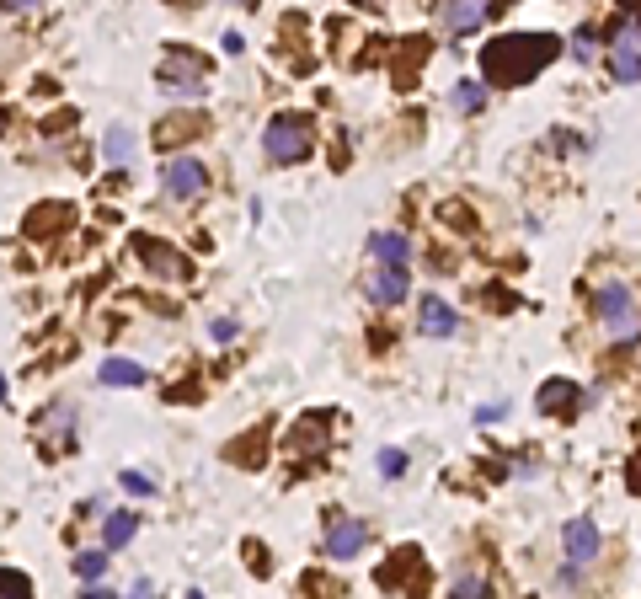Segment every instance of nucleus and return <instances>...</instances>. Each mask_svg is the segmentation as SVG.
Masks as SVG:
<instances>
[{
  "label": "nucleus",
  "instance_id": "e433bc0d",
  "mask_svg": "<svg viewBox=\"0 0 641 599\" xmlns=\"http://www.w3.org/2000/svg\"><path fill=\"white\" fill-rule=\"evenodd\" d=\"M241 6H252V0H241Z\"/></svg>",
  "mask_w": 641,
  "mask_h": 599
},
{
  "label": "nucleus",
  "instance_id": "f3484780",
  "mask_svg": "<svg viewBox=\"0 0 641 599\" xmlns=\"http://www.w3.org/2000/svg\"><path fill=\"white\" fill-rule=\"evenodd\" d=\"M70 225V204H38V214L27 220V236H54Z\"/></svg>",
  "mask_w": 641,
  "mask_h": 599
},
{
  "label": "nucleus",
  "instance_id": "20e7f679",
  "mask_svg": "<svg viewBox=\"0 0 641 599\" xmlns=\"http://www.w3.org/2000/svg\"><path fill=\"white\" fill-rule=\"evenodd\" d=\"M203 75H209L203 54H187V49L161 54V91H171V97H203Z\"/></svg>",
  "mask_w": 641,
  "mask_h": 599
},
{
  "label": "nucleus",
  "instance_id": "b1692460",
  "mask_svg": "<svg viewBox=\"0 0 641 599\" xmlns=\"http://www.w3.org/2000/svg\"><path fill=\"white\" fill-rule=\"evenodd\" d=\"M33 589V578L17 573V567H0V594H27Z\"/></svg>",
  "mask_w": 641,
  "mask_h": 599
},
{
  "label": "nucleus",
  "instance_id": "c9c22d12",
  "mask_svg": "<svg viewBox=\"0 0 641 599\" xmlns=\"http://www.w3.org/2000/svg\"><path fill=\"white\" fill-rule=\"evenodd\" d=\"M620 6H631V11H636V6H641V0H620Z\"/></svg>",
  "mask_w": 641,
  "mask_h": 599
},
{
  "label": "nucleus",
  "instance_id": "72a5a7b5",
  "mask_svg": "<svg viewBox=\"0 0 641 599\" xmlns=\"http://www.w3.org/2000/svg\"><path fill=\"white\" fill-rule=\"evenodd\" d=\"M631 493H641V455L631 460Z\"/></svg>",
  "mask_w": 641,
  "mask_h": 599
},
{
  "label": "nucleus",
  "instance_id": "6e6552de",
  "mask_svg": "<svg viewBox=\"0 0 641 599\" xmlns=\"http://www.w3.org/2000/svg\"><path fill=\"white\" fill-rule=\"evenodd\" d=\"M134 252H139V263H145L150 273H161V279H187V257H177V247H166V241L139 236Z\"/></svg>",
  "mask_w": 641,
  "mask_h": 599
},
{
  "label": "nucleus",
  "instance_id": "7ed1b4c3",
  "mask_svg": "<svg viewBox=\"0 0 641 599\" xmlns=\"http://www.w3.org/2000/svg\"><path fill=\"white\" fill-rule=\"evenodd\" d=\"M310 145H316V124H310L305 113H278L268 124V134H262V150H268V161H278V166L305 161Z\"/></svg>",
  "mask_w": 641,
  "mask_h": 599
},
{
  "label": "nucleus",
  "instance_id": "f704fd0d",
  "mask_svg": "<svg viewBox=\"0 0 641 599\" xmlns=\"http://www.w3.org/2000/svg\"><path fill=\"white\" fill-rule=\"evenodd\" d=\"M0 402H6V375H0Z\"/></svg>",
  "mask_w": 641,
  "mask_h": 599
},
{
  "label": "nucleus",
  "instance_id": "4be33fe9",
  "mask_svg": "<svg viewBox=\"0 0 641 599\" xmlns=\"http://www.w3.org/2000/svg\"><path fill=\"white\" fill-rule=\"evenodd\" d=\"M75 573H81L86 583H97L107 573V546L102 551H81V557H75Z\"/></svg>",
  "mask_w": 641,
  "mask_h": 599
},
{
  "label": "nucleus",
  "instance_id": "1a4fd4ad",
  "mask_svg": "<svg viewBox=\"0 0 641 599\" xmlns=\"http://www.w3.org/2000/svg\"><path fill=\"white\" fill-rule=\"evenodd\" d=\"M369 530L358 525V519H332V530H326V557L332 562H353L358 551H364Z\"/></svg>",
  "mask_w": 641,
  "mask_h": 599
},
{
  "label": "nucleus",
  "instance_id": "dca6fc26",
  "mask_svg": "<svg viewBox=\"0 0 641 599\" xmlns=\"http://www.w3.org/2000/svg\"><path fill=\"white\" fill-rule=\"evenodd\" d=\"M535 407L545 412V418H556V412H567V407H577V380H551V386H540V396H535Z\"/></svg>",
  "mask_w": 641,
  "mask_h": 599
},
{
  "label": "nucleus",
  "instance_id": "a878e982",
  "mask_svg": "<svg viewBox=\"0 0 641 599\" xmlns=\"http://www.w3.org/2000/svg\"><path fill=\"white\" fill-rule=\"evenodd\" d=\"M572 59H577V65H588V59H593V33H588V27L572 38Z\"/></svg>",
  "mask_w": 641,
  "mask_h": 599
},
{
  "label": "nucleus",
  "instance_id": "412c9836",
  "mask_svg": "<svg viewBox=\"0 0 641 599\" xmlns=\"http://www.w3.org/2000/svg\"><path fill=\"white\" fill-rule=\"evenodd\" d=\"M187 134H198V118H166V129L155 134V145H177V140H187Z\"/></svg>",
  "mask_w": 641,
  "mask_h": 599
},
{
  "label": "nucleus",
  "instance_id": "39448f33",
  "mask_svg": "<svg viewBox=\"0 0 641 599\" xmlns=\"http://www.w3.org/2000/svg\"><path fill=\"white\" fill-rule=\"evenodd\" d=\"M609 70L615 81H641V17H625L609 38Z\"/></svg>",
  "mask_w": 641,
  "mask_h": 599
},
{
  "label": "nucleus",
  "instance_id": "f257e3e1",
  "mask_svg": "<svg viewBox=\"0 0 641 599\" xmlns=\"http://www.w3.org/2000/svg\"><path fill=\"white\" fill-rule=\"evenodd\" d=\"M556 59H561V43L551 33H508L481 49V75H487V86H524Z\"/></svg>",
  "mask_w": 641,
  "mask_h": 599
},
{
  "label": "nucleus",
  "instance_id": "393cba45",
  "mask_svg": "<svg viewBox=\"0 0 641 599\" xmlns=\"http://www.w3.org/2000/svg\"><path fill=\"white\" fill-rule=\"evenodd\" d=\"M262 439H268V434H252V439L230 444V460H252V466H257V455H262Z\"/></svg>",
  "mask_w": 641,
  "mask_h": 599
},
{
  "label": "nucleus",
  "instance_id": "0eeeda50",
  "mask_svg": "<svg viewBox=\"0 0 641 599\" xmlns=\"http://www.w3.org/2000/svg\"><path fill=\"white\" fill-rule=\"evenodd\" d=\"M487 11H492V0H444L439 22H444L449 38H465V33H476V27L487 22Z\"/></svg>",
  "mask_w": 641,
  "mask_h": 599
},
{
  "label": "nucleus",
  "instance_id": "2f4dec72",
  "mask_svg": "<svg viewBox=\"0 0 641 599\" xmlns=\"http://www.w3.org/2000/svg\"><path fill=\"white\" fill-rule=\"evenodd\" d=\"M503 412H508V407H503V402H497V407H481V412H476V423H487V428H492V423H497V418H503Z\"/></svg>",
  "mask_w": 641,
  "mask_h": 599
},
{
  "label": "nucleus",
  "instance_id": "9d476101",
  "mask_svg": "<svg viewBox=\"0 0 641 599\" xmlns=\"http://www.w3.org/2000/svg\"><path fill=\"white\" fill-rule=\"evenodd\" d=\"M561 546H567V562L588 567L599 557V525H593V519H572V525L561 530Z\"/></svg>",
  "mask_w": 641,
  "mask_h": 599
},
{
  "label": "nucleus",
  "instance_id": "5701e85b",
  "mask_svg": "<svg viewBox=\"0 0 641 599\" xmlns=\"http://www.w3.org/2000/svg\"><path fill=\"white\" fill-rule=\"evenodd\" d=\"M129 156H134V134H129V129H113V134H107V161L123 166Z\"/></svg>",
  "mask_w": 641,
  "mask_h": 599
},
{
  "label": "nucleus",
  "instance_id": "aec40b11",
  "mask_svg": "<svg viewBox=\"0 0 641 599\" xmlns=\"http://www.w3.org/2000/svg\"><path fill=\"white\" fill-rule=\"evenodd\" d=\"M455 107L460 113H481V107H487V81H460L455 86Z\"/></svg>",
  "mask_w": 641,
  "mask_h": 599
},
{
  "label": "nucleus",
  "instance_id": "7c9ffc66",
  "mask_svg": "<svg viewBox=\"0 0 641 599\" xmlns=\"http://www.w3.org/2000/svg\"><path fill=\"white\" fill-rule=\"evenodd\" d=\"M246 551H252V557H246V562H252V573H268V557H262V546L246 541Z\"/></svg>",
  "mask_w": 641,
  "mask_h": 599
},
{
  "label": "nucleus",
  "instance_id": "ddd939ff",
  "mask_svg": "<svg viewBox=\"0 0 641 599\" xmlns=\"http://www.w3.org/2000/svg\"><path fill=\"white\" fill-rule=\"evenodd\" d=\"M70 434H75V412H70L65 402H54V407H43V412H38V439L49 444V450H54L59 439L70 444Z\"/></svg>",
  "mask_w": 641,
  "mask_h": 599
},
{
  "label": "nucleus",
  "instance_id": "f03ea898",
  "mask_svg": "<svg viewBox=\"0 0 641 599\" xmlns=\"http://www.w3.org/2000/svg\"><path fill=\"white\" fill-rule=\"evenodd\" d=\"M593 311H599L604 332L615 337V343H636L641 337V300L631 284H604L599 295H593Z\"/></svg>",
  "mask_w": 641,
  "mask_h": 599
},
{
  "label": "nucleus",
  "instance_id": "c756f323",
  "mask_svg": "<svg viewBox=\"0 0 641 599\" xmlns=\"http://www.w3.org/2000/svg\"><path fill=\"white\" fill-rule=\"evenodd\" d=\"M455 594L476 599V594H487V583H481V578H460V583H455Z\"/></svg>",
  "mask_w": 641,
  "mask_h": 599
},
{
  "label": "nucleus",
  "instance_id": "4468645a",
  "mask_svg": "<svg viewBox=\"0 0 641 599\" xmlns=\"http://www.w3.org/2000/svg\"><path fill=\"white\" fill-rule=\"evenodd\" d=\"M417 321H422V337H455V327H460V316L449 311V305H444L439 295H428V300H422Z\"/></svg>",
  "mask_w": 641,
  "mask_h": 599
},
{
  "label": "nucleus",
  "instance_id": "cd10ccee",
  "mask_svg": "<svg viewBox=\"0 0 641 599\" xmlns=\"http://www.w3.org/2000/svg\"><path fill=\"white\" fill-rule=\"evenodd\" d=\"M209 332H214V343H236V321H230V316H220Z\"/></svg>",
  "mask_w": 641,
  "mask_h": 599
},
{
  "label": "nucleus",
  "instance_id": "2eb2a0df",
  "mask_svg": "<svg viewBox=\"0 0 641 599\" xmlns=\"http://www.w3.org/2000/svg\"><path fill=\"white\" fill-rule=\"evenodd\" d=\"M369 252H374V263H412V241L401 236V230H374L369 236Z\"/></svg>",
  "mask_w": 641,
  "mask_h": 599
},
{
  "label": "nucleus",
  "instance_id": "bb28decb",
  "mask_svg": "<svg viewBox=\"0 0 641 599\" xmlns=\"http://www.w3.org/2000/svg\"><path fill=\"white\" fill-rule=\"evenodd\" d=\"M380 471H385V476H401V471H406V455H401V450H380Z\"/></svg>",
  "mask_w": 641,
  "mask_h": 599
},
{
  "label": "nucleus",
  "instance_id": "a211bd4d",
  "mask_svg": "<svg viewBox=\"0 0 641 599\" xmlns=\"http://www.w3.org/2000/svg\"><path fill=\"white\" fill-rule=\"evenodd\" d=\"M134 530H139V519L129 509H118V514H107V525H102V546L107 551H118V546H129L134 541Z\"/></svg>",
  "mask_w": 641,
  "mask_h": 599
},
{
  "label": "nucleus",
  "instance_id": "473e14b6",
  "mask_svg": "<svg viewBox=\"0 0 641 599\" xmlns=\"http://www.w3.org/2000/svg\"><path fill=\"white\" fill-rule=\"evenodd\" d=\"M0 6H6V11H38L43 0H0Z\"/></svg>",
  "mask_w": 641,
  "mask_h": 599
},
{
  "label": "nucleus",
  "instance_id": "f8f14e48",
  "mask_svg": "<svg viewBox=\"0 0 641 599\" xmlns=\"http://www.w3.org/2000/svg\"><path fill=\"white\" fill-rule=\"evenodd\" d=\"M369 295H374V305H401L406 300V268L401 263H380V273L369 279Z\"/></svg>",
  "mask_w": 641,
  "mask_h": 599
},
{
  "label": "nucleus",
  "instance_id": "6ab92c4d",
  "mask_svg": "<svg viewBox=\"0 0 641 599\" xmlns=\"http://www.w3.org/2000/svg\"><path fill=\"white\" fill-rule=\"evenodd\" d=\"M102 386H145V370L134 359H102Z\"/></svg>",
  "mask_w": 641,
  "mask_h": 599
},
{
  "label": "nucleus",
  "instance_id": "9b49d317",
  "mask_svg": "<svg viewBox=\"0 0 641 599\" xmlns=\"http://www.w3.org/2000/svg\"><path fill=\"white\" fill-rule=\"evenodd\" d=\"M406 578H412L417 589H428V567H422L417 551H396V557H390L380 573H374V583H380V589H396V583H406Z\"/></svg>",
  "mask_w": 641,
  "mask_h": 599
},
{
  "label": "nucleus",
  "instance_id": "c85d7f7f",
  "mask_svg": "<svg viewBox=\"0 0 641 599\" xmlns=\"http://www.w3.org/2000/svg\"><path fill=\"white\" fill-rule=\"evenodd\" d=\"M123 487H129L134 498H145V493H150V476H139V471H123Z\"/></svg>",
  "mask_w": 641,
  "mask_h": 599
},
{
  "label": "nucleus",
  "instance_id": "423d86ee",
  "mask_svg": "<svg viewBox=\"0 0 641 599\" xmlns=\"http://www.w3.org/2000/svg\"><path fill=\"white\" fill-rule=\"evenodd\" d=\"M161 182H166V193L177 198V204H193V198L209 193V172H203L198 156H171L166 172H161Z\"/></svg>",
  "mask_w": 641,
  "mask_h": 599
}]
</instances>
